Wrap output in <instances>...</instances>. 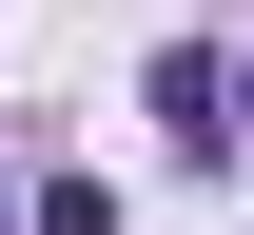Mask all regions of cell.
<instances>
[{
  "instance_id": "obj_1",
  "label": "cell",
  "mask_w": 254,
  "mask_h": 235,
  "mask_svg": "<svg viewBox=\"0 0 254 235\" xmlns=\"http://www.w3.org/2000/svg\"><path fill=\"white\" fill-rule=\"evenodd\" d=\"M39 235H118V176H39Z\"/></svg>"
}]
</instances>
